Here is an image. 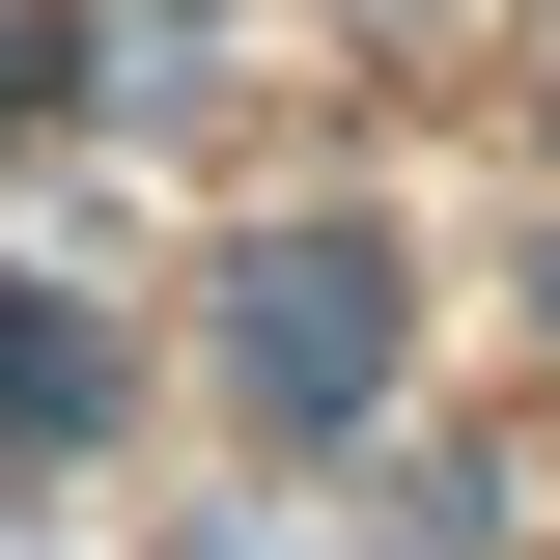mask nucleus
<instances>
[{
	"instance_id": "obj_1",
	"label": "nucleus",
	"mask_w": 560,
	"mask_h": 560,
	"mask_svg": "<svg viewBox=\"0 0 560 560\" xmlns=\"http://www.w3.org/2000/svg\"><path fill=\"white\" fill-rule=\"evenodd\" d=\"M364 337H393V308H364V253H280V308H253L280 393H364Z\"/></svg>"
}]
</instances>
